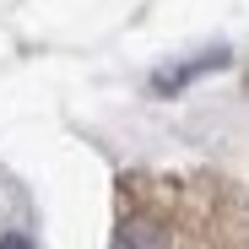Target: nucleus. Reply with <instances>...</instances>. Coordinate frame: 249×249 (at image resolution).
<instances>
[{
    "label": "nucleus",
    "instance_id": "1",
    "mask_svg": "<svg viewBox=\"0 0 249 249\" xmlns=\"http://www.w3.org/2000/svg\"><path fill=\"white\" fill-rule=\"evenodd\" d=\"M114 249H168V233H162V222H157V217L130 212V217L114 228Z\"/></svg>",
    "mask_w": 249,
    "mask_h": 249
},
{
    "label": "nucleus",
    "instance_id": "2",
    "mask_svg": "<svg viewBox=\"0 0 249 249\" xmlns=\"http://www.w3.org/2000/svg\"><path fill=\"white\" fill-rule=\"evenodd\" d=\"M0 249H27V238H6V244H0Z\"/></svg>",
    "mask_w": 249,
    "mask_h": 249
}]
</instances>
